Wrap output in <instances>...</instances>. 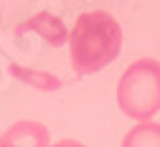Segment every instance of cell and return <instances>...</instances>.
Wrapping results in <instances>:
<instances>
[{
  "instance_id": "obj_7",
  "label": "cell",
  "mask_w": 160,
  "mask_h": 147,
  "mask_svg": "<svg viewBox=\"0 0 160 147\" xmlns=\"http://www.w3.org/2000/svg\"><path fill=\"white\" fill-rule=\"evenodd\" d=\"M48 147H87V145H82L79 140L66 137V140H58V142H53V145H48Z\"/></svg>"
},
{
  "instance_id": "obj_6",
  "label": "cell",
  "mask_w": 160,
  "mask_h": 147,
  "mask_svg": "<svg viewBox=\"0 0 160 147\" xmlns=\"http://www.w3.org/2000/svg\"><path fill=\"white\" fill-rule=\"evenodd\" d=\"M10 71L15 79H21L31 86H38V89H58L61 86V79H56L53 74H43V71H31V69H23L18 64H10Z\"/></svg>"
},
{
  "instance_id": "obj_1",
  "label": "cell",
  "mask_w": 160,
  "mask_h": 147,
  "mask_svg": "<svg viewBox=\"0 0 160 147\" xmlns=\"http://www.w3.org/2000/svg\"><path fill=\"white\" fill-rule=\"evenodd\" d=\"M66 43L74 71L89 76L117 61L122 51V26L109 10H87L74 20Z\"/></svg>"
},
{
  "instance_id": "obj_3",
  "label": "cell",
  "mask_w": 160,
  "mask_h": 147,
  "mask_svg": "<svg viewBox=\"0 0 160 147\" xmlns=\"http://www.w3.org/2000/svg\"><path fill=\"white\" fill-rule=\"evenodd\" d=\"M48 127L36 119H18L0 135V147H48Z\"/></svg>"
},
{
  "instance_id": "obj_4",
  "label": "cell",
  "mask_w": 160,
  "mask_h": 147,
  "mask_svg": "<svg viewBox=\"0 0 160 147\" xmlns=\"http://www.w3.org/2000/svg\"><path fill=\"white\" fill-rule=\"evenodd\" d=\"M26 31L41 36V41H46V43L53 46V48L64 46L66 41H69V26H66L58 15H53V13H48V10L36 13L33 18H28L26 23L18 26V33H26Z\"/></svg>"
},
{
  "instance_id": "obj_2",
  "label": "cell",
  "mask_w": 160,
  "mask_h": 147,
  "mask_svg": "<svg viewBox=\"0 0 160 147\" xmlns=\"http://www.w3.org/2000/svg\"><path fill=\"white\" fill-rule=\"evenodd\" d=\"M117 104L137 122H152L160 112V61L137 58L117 81Z\"/></svg>"
},
{
  "instance_id": "obj_5",
  "label": "cell",
  "mask_w": 160,
  "mask_h": 147,
  "mask_svg": "<svg viewBox=\"0 0 160 147\" xmlns=\"http://www.w3.org/2000/svg\"><path fill=\"white\" fill-rule=\"evenodd\" d=\"M122 147H160V122H137L125 135Z\"/></svg>"
}]
</instances>
